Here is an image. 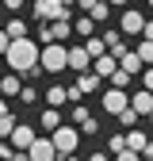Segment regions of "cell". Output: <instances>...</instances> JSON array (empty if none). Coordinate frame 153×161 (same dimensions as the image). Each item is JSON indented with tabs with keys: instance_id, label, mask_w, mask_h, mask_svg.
<instances>
[{
	"instance_id": "obj_1",
	"label": "cell",
	"mask_w": 153,
	"mask_h": 161,
	"mask_svg": "<svg viewBox=\"0 0 153 161\" xmlns=\"http://www.w3.org/2000/svg\"><path fill=\"white\" fill-rule=\"evenodd\" d=\"M4 58H8V65L15 69V73H23V77H38V73H46L42 65H38V58H42V42L38 38H15V42L4 50Z\"/></svg>"
},
{
	"instance_id": "obj_2",
	"label": "cell",
	"mask_w": 153,
	"mask_h": 161,
	"mask_svg": "<svg viewBox=\"0 0 153 161\" xmlns=\"http://www.w3.org/2000/svg\"><path fill=\"white\" fill-rule=\"evenodd\" d=\"M38 65H42L46 73H65V69H69V50H65L61 42H50V46H42Z\"/></svg>"
},
{
	"instance_id": "obj_3",
	"label": "cell",
	"mask_w": 153,
	"mask_h": 161,
	"mask_svg": "<svg viewBox=\"0 0 153 161\" xmlns=\"http://www.w3.org/2000/svg\"><path fill=\"white\" fill-rule=\"evenodd\" d=\"M50 138H54V146H57V153H76V142H81L84 134L76 130V123H69V127L61 123V127H57V130H54Z\"/></svg>"
},
{
	"instance_id": "obj_4",
	"label": "cell",
	"mask_w": 153,
	"mask_h": 161,
	"mask_svg": "<svg viewBox=\"0 0 153 161\" xmlns=\"http://www.w3.org/2000/svg\"><path fill=\"white\" fill-rule=\"evenodd\" d=\"M100 108H103L111 119H119V115L130 108V96H126V88H107V92L100 96Z\"/></svg>"
},
{
	"instance_id": "obj_5",
	"label": "cell",
	"mask_w": 153,
	"mask_h": 161,
	"mask_svg": "<svg viewBox=\"0 0 153 161\" xmlns=\"http://www.w3.org/2000/svg\"><path fill=\"white\" fill-rule=\"evenodd\" d=\"M31 12H34L38 23H54V19H65V15H69V8H61L57 0H34Z\"/></svg>"
},
{
	"instance_id": "obj_6",
	"label": "cell",
	"mask_w": 153,
	"mask_h": 161,
	"mask_svg": "<svg viewBox=\"0 0 153 161\" xmlns=\"http://www.w3.org/2000/svg\"><path fill=\"white\" fill-rule=\"evenodd\" d=\"M27 153H31V161H57V157H61L50 134H38V138H34V146H31Z\"/></svg>"
},
{
	"instance_id": "obj_7",
	"label": "cell",
	"mask_w": 153,
	"mask_h": 161,
	"mask_svg": "<svg viewBox=\"0 0 153 161\" xmlns=\"http://www.w3.org/2000/svg\"><path fill=\"white\" fill-rule=\"evenodd\" d=\"M145 23H149V19H145L138 8H126V12H123V19H119V31H123V35H142V31H145Z\"/></svg>"
},
{
	"instance_id": "obj_8",
	"label": "cell",
	"mask_w": 153,
	"mask_h": 161,
	"mask_svg": "<svg viewBox=\"0 0 153 161\" xmlns=\"http://www.w3.org/2000/svg\"><path fill=\"white\" fill-rule=\"evenodd\" d=\"M92 62H96V58L88 54V46H69V69L88 73V69H92Z\"/></svg>"
},
{
	"instance_id": "obj_9",
	"label": "cell",
	"mask_w": 153,
	"mask_h": 161,
	"mask_svg": "<svg viewBox=\"0 0 153 161\" xmlns=\"http://www.w3.org/2000/svg\"><path fill=\"white\" fill-rule=\"evenodd\" d=\"M34 138H38V134H34V127H27V123H19V127L12 130V138H8V142H12L15 150H31V146H34Z\"/></svg>"
},
{
	"instance_id": "obj_10",
	"label": "cell",
	"mask_w": 153,
	"mask_h": 161,
	"mask_svg": "<svg viewBox=\"0 0 153 161\" xmlns=\"http://www.w3.org/2000/svg\"><path fill=\"white\" fill-rule=\"evenodd\" d=\"M100 85H103V77L96 73V69H88V73H76V88H81L84 96H92V92H100Z\"/></svg>"
},
{
	"instance_id": "obj_11",
	"label": "cell",
	"mask_w": 153,
	"mask_h": 161,
	"mask_svg": "<svg viewBox=\"0 0 153 161\" xmlns=\"http://www.w3.org/2000/svg\"><path fill=\"white\" fill-rule=\"evenodd\" d=\"M92 69L100 73L103 80H111L115 73H119V58H115V54H103V58H96V62H92Z\"/></svg>"
},
{
	"instance_id": "obj_12",
	"label": "cell",
	"mask_w": 153,
	"mask_h": 161,
	"mask_svg": "<svg viewBox=\"0 0 153 161\" xmlns=\"http://www.w3.org/2000/svg\"><path fill=\"white\" fill-rule=\"evenodd\" d=\"M130 108H138L142 119H149V111H153V92H149V88H138V92L130 96Z\"/></svg>"
},
{
	"instance_id": "obj_13",
	"label": "cell",
	"mask_w": 153,
	"mask_h": 161,
	"mask_svg": "<svg viewBox=\"0 0 153 161\" xmlns=\"http://www.w3.org/2000/svg\"><path fill=\"white\" fill-rule=\"evenodd\" d=\"M38 123H42V130H46V134H54L57 127H61V111L46 104V108H42V115H38Z\"/></svg>"
},
{
	"instance_id": "obj_14",
	"label": "cell",
	"mask_w": 153,
	"mask_h": 161,
	"mask_svg": "<svg viewBox=\"0 0 153 161\" xmlns=\"http://www.w3.org/2000/svg\"><path fill=\"white\" fill-rule=\"evenodd\" d=\"M119 65H123L126 73H134V77H138V73H145V62L138 58V50H130V54H123V58H119Z\"/></svg>"
},
{
	"instance_id": "obj_15",
	"label": "cell",
	"mask_w": 153,
	"mask_h": 161,
	"mask_svg": "<svg viewBox=\"0 0 153 161\" xmlns=\"http://www.w3.org/2000/svg\"><path fill=\"white\" fill-rule=\"evenodd\" d=\"M0 92H4V100H12V96H19V92H23V85H19V73L12 69L4 80H0Z\"/></svg>"
},
{
	"instance_id": "obj_16",
	"label": "cell",
	"mask_w": 153,
	"mask_h": 161,
	"mask_svg": "<svg viewBox=\"0 0 153 161\" xmlns=\"http://www.w3.org/2000/svg\"><path fill=\"white\" fill-rule=\"evenodd\" d=\"M50 31H54V38H57V42H65L69 35H76V31H73V19H69V15H65V19H54V23H50Z\"/></svg>"
},
{
	"instance_id": "obj_17",
	"label": "cell",
	"mask_w": 153,
	"mask_h": 161,
	"mask_svg": "<svg viewBox=\"0 0 153 161\" xmlns=\"http://www.w3.org/2000/svg\"><path fill=\"white\" fill-rule=\"evenodd\" d=\"M46 104H50V108H61V104H69V88H61V85H50V88H46Z\"/></svg>"
},
{
	"instance_id": "obj_18",
	"label": "cell",
	"mask_w": 153,
	"mask_h": 161,
	"mask_svg": "<svg viewBox=\"0 0 153 161\" xmlns=\"http://www.w3.org/2000/svg\"><path fill=\"white\" fill-rule=\"evenodd\" d=\"M73 31L81 35V38H92V31H96V19H92L88 12H84V15H76V19H73Z\"/></svg>"
},
{
	"instance_id": "obj_19",
	"label": "cell",
	"mask_w": 153,
	"mask_h": 161,
	"mask_svg": "<svg viewBox=\"0 0 153 161\" xmlns=\"http://www.w3.org/2000/svg\"><path fill=\"white\" fill-rule=\"evenodd\" d=\"M15 127H19V123L12 119V108H8V104H0V134L12 138V130H15Z\"/></svg>"
},
{
	"instance_id": "obj_20",
	"label": "cell",
	"mask_w": 153,
	"mask_h": 161,
	"mask_svg": "<svg viewBox=\"0 0 153 161\" xmlns=\"http://www.w3.org/2000/svg\"><path fill=\"white\" fill-rule=\"evenodd\" d=\"M126 146H130V150H138V153H145V146H149L145 130H138V127H134V130H126Z\"/></svg>"
},
{
	"instance_id": "obj_21",
	"label": "cell",
	"mask_w": 153,
	"mask_h": 161,
	"mask_svg": "<svg viewBox=\"0 0 153 161\" xmlns=\"http://www.w3.org/2000/svg\"><path fill=\"white\" fill-rule=\"evenodd\" d=\"M84 46H88V54H92V58L111 54V46H107V38H103V35H100V38H96V35H92V38H84Z\"/></svg>"
},
{
	"instance_id": "obj_22",
	"label": "cell",
	"mask_w": 153,
	"mask_h": 161,
	"mask_svg": "<svg viewBox=\"0 0 153 161\" xmlns=\"http://www.w3.org/2000/svg\"><path fill=\"white\" fill-rule=\"evenodd\" d=\"M4 35H8V38H27V19H15V15H12L8 23H4Z\"/></svg>"
},
{
	"instance_id": "obj_23",
	"label": "cell",
	"mask_w": 153,
	"mask_h": 161,
	"mask_svg": "<svg viewBox=\"0 0 153 161\" xmlns=\"http://www.w3.org/2000/svg\"><path fill=\"white\" fill-rule=\"evenodd\" d=\"M123 150H130V146H126V130H123V134H111V138H107V153H111V157H119Z\"/></svg>"
},
{
	"instance_id": "obj_24",
	"label": "cell",
	"mask_w": 153,
	"mask_h": 161,
	"mask_svg": "<svg viewBox=\"0 0 153 161\" xmlns=\"http://www.w3.org/2000/svg\"><path fill=\"white\" fill-rule=\"evenodd\" d=\"M138 119H142L138 108H126V111L119 115V127H123V130H134V127H138Z\"/></svg>"
},
{
	"instance_id": "obj_25",
	"label": "cell",
	"mask_w": 153,
	"mask_h": 161,
	"mask_svg": "<svg viewBox=\"0 0 153 161\" xmlns=\"http://www.w3.org/2000/svg\"><path fill=\"white\" fill-rule=\"evenodd\" d=\"M134 50H138V58H142L145 65H153V42H149V38H142V42L134 46Z\"/></svg>"
},
{
	"instance_id": "obj_26",
	"label": "cell",
	"mask_w": 153,
	"mask_h": 161,
	"mask_svg": "<svg viewBox=\"0 0 153 161\" xmlns=\"http://www.w3.org/2000/svg\"><path fill=\"white\" fill-rule=\"evenodd\" d=\"M130 80H134V73H126V69L119 65V73H115V77H111V88H126V85H130Z\"/></svg>"
},
{
	"instance_id": "obj_27",
	"label": "cell",
	"mask_w": 153,
	"mask_h": 161,
	"mask_svg": "<svg viewBox=\"0 0 153 161\" xmlns=\"http://www.w3.org/2000/svg\"><path fill=\"white\" fill-rule=\"evenodd\" d=\"M107 8H111V4H107V0H100V4H96V8H92V12H88V15H92V19H96V23H103V19H107V15H111V12H107Z\"/></svg>"
},
{
	"instance_id": "obj_28",
	"label": "cell",
	"mask_w": 153,
	"mask_h": 161,
	"mask_svg": "<svg viewBox=\"0 0 153 161\" xmlns=\"http://www.w3.org/2000/svg\"><path fill=\"white\" fill-rule=\"evenodd\" d=\"M69 108H73V123H76V127H81V123H84V119H92L84 104H69Z\"/></svg>"
},
{
	"instance_id": "obj_29",
	"label": "cell",
	"mask_w": 153,
	"mask_h": 161,
	"mask_svg": "<svg viewBox=\"0 0 153 161\" xmlns=\"http://www.w3.org/2000/svg\"><path fill=\"white\" fill-rule=\"evenodd\" d=\"M19 100H23V104H38V92H34L31 85H23V92H19Z\"/></svg>"
},
{
	"instance_id": "obj_30",
	"label": "cell",
	"mask_w": 153,
	"mask_h": 161,
	"mask_svg": "<svg viewBox=\"0 0 153 161\" xmlns=\"http://www.w3.org/2000/svg\"><path fill=\"white\" fill-rule=\"evenodd\" d=\"M81 100H84V92L76 88V80H73V85H69V104H81Z\"/></svg>"
},
{
	"instance_id": "obj_31",
	"label": "cell",
	"mask_w": 153,
	"mask_h": 161,
	"mask_svg": "<svg viewBox=\"0 0 153 161\" xmlns=\"http://www.w3.org/2000/svg\"><path fill=\"white\" fill-rule=\"evenodd\" d=\"M96 130H100V123H96V119H84V123H81V134H96Z\"/></svg>"
},
{
	"instance_id": "obj_32",
	"label": "cell",
	"mask_w": 153,
	"mask_h": 161,
	"mask_svg": "<svg viewBox=\"0 0 153 161\" xmlns=\"http://www.w3.org/2000/svg\"><path fill=\"white\" fill-rule=\"evenodd\" d=\"M115 161H142V153H138V150H123Z\"/></svg>"
},
{
	"instance_id": "obj_33",
	"label": "cell",
	"mask_w": 153,
	"mask_h": 161,
	"mask_svg": "<svg viewBox=\"0 0 153 161\" xmlns=\"http://www.w3.org/2000/svg\"><path fill=\"white\" fill-rule=\"evenodd\" d=\"M142 88L153 92V65H145V73H142Z\"/></svg>"
},
{
	"instance_id": "obj_34",
	"label": "cell",
	"mask_w": 153,
	"mask_h": 161,
	"mask_svg": "<svg viewBox=\"0 0 153 161\" xmlns=\"http://www.w3.org/2000/svg\"><path fill=\"white\" fill-rule=\"evenodd\" d=\"M103 38H107V46H115V42H123V31H103Z\"/></svg>"
},
{
	"instance_id": "obj_35",
	"label": "cell",
	"mask_w": 153,
	"mask_h": 161,
	"mask_svg": "<svg viewBox=\"0 0 153 161\" xmlns=\"http://www.w3.org/2000/svg\"><path fill=\"white\" fill-rule=\"evenodd\" d=\"M96 4H100V0H76V12H92Z\"/></svg>"
},
{
	"instance_id": "obj_36",
	"label": "cell",
	"mask_w": 153,
	"mask_h": 161,
	"mask_svg": "<svg viewBox=\"0 0 153 161\" xmlns=\"http://www.w3.org/2000/svg\"><path fill=\"white\" fill-rule=\"evenodd\" d=\"M4 8H8V12H19V8H23V0H4Z\"/></svg>"
},
{
	"instance_id": "obj_37",
	"label": "cell",
	"mask_w": 153,
	"mask_h": 161,
	"mask_svg": "<svg viewBox=\"0 0 153 161\" xmlns=\"http://www.w3.org/2000/svg\"><path fill=\"white\" fill-rule=\"evenodd\" d=\"M12 161H31V153H27V150H15V157H12Z\"/></svg>"
},
{
	"instance_id": "obj_38",
	"label": "cell",
	"mask_w": 153,
	"mask_h": 161,
	"mask_svg": "<svg viewBox=\"0 0 153 161\" xmlns=\"http://www.w3.org/2000/svg\"><path fill=\"white\" fill-rule=\"evenodd\" d=\"M142 38H149V42H153V19L145 23V31H142Z\"/></svg>"
},
{
	"instance_id": "obj_39",
	"label": "cell",
	"mask_w": 153,
	"mask_h": 161,
	"mask_svg": "<svg viewBox=\"0 0 153 161\" xmlns=\"http://www.w3.org/2000/svg\"><path fill=\"white\" fill-rule=\"evenodd\" d=\"M142 157H149V161H153V138H149V146H145V153H142Z\"/></svg>"
},
{
	"instance_id": "obj_40",
	"label": "cell",
	"mask_w": 153,
	"mask_h": 161,
	"mask_svg": "<svg viewBox=\"0 0 153 161\" xmlns=\"http://www.w3.org/2000/svg\"><path fill=\"white\" fill-rule=\"evenodd\" d=\"M107 4H111V8H126V0H107Z\"/></svg>"
},
{
	"instance_id": "obj_41",
	"label": "cell",
	"mask_w": 153,
	"mask_h": 161,
	"mask_svg": "<svg viewBox=\"0 0 153 161\" xmlns=\"http://www.w3.org/2000/svg\"><path fill=\"white\" fill-rule=\"evenodd\" d=\"M145 4H149V8H153V0H145Z\"/></svg>"
},
{
	"instance_id": "obj_42",
	"label": "cell",
	"mask_w": 153,
	"mask_h": 161,
	"mask_svg": "<svg viewBox=\"0 0 153 161\" xmlns=\"http://www.w3.org/2000/svg\"><path fill=\"white\" fill-rule=\"evenodd\" d=\"M149 123H153V111H149Z\"/></svg>"
},
{
	"instance_id": "obj_43",
	"label": "cell",
	"mask_w": 153,
	"mask_h": 161,
	"mask_svg": "<svg viewBox=\"0 0 153 161\" xmlns=\"http://www.w3.org/2000/svg\"><path fill=\"white\" fill-rule=\"evenodd\" d=\"M142 161H149V157H142Z\"/></svg>"
}]
</instances>
